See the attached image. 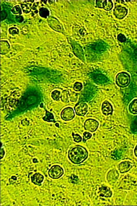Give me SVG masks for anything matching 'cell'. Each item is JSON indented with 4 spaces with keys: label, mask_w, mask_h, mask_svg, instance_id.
Instances as JSON below:
<instances>
[{
    "label": "cell",
    "mask_w": 137,
    "mask_h": 206,
    "mask_svg": "<svg viewBox=\"0 0 137 206\" xmlns=\"http://www.w3.org/2000/svg\"><path fill=\"white\" fill-rule=\"evenodd\" d=\"M48 21L50 27H52L53 29L59 32H61V30H63V29L61 25L59 23V21L56 18L53 17H50L48 19Z\"/></svg>",
    "instance_id": "18"
},
{
    "label": "cell",
    "mask_w": 137,
    "mask_h": 206,
    "mask_svg": "<svg viewBox=\"0 0 137 206\" xmlns=\"http://www.w3.org/2000/svg\"><path fill=\"white\" fill-rule=\"evenodd\" d=\"M5 154V152L4 149L3 148H1V159H2L4 156Z\"/></svg>",
    "instance_id": "37"
},
{
    "label": "cell",
    "mask_w": 137,
    "mask_h": 206,
    "mask_svg": "<svg viewBox=\"0 0 137 206\" xmlns=\"http://www.w3.org/2000/svg\"><path fill=\"white\" fill-rule=\"evenodd\" d=\"M99 125V122L97 120L93 119H88L86 120L84 123V128L87 131L94 132L98 129Z\"/></svg>",
    "instance_id": "7"
},
{
    "label": "cell",
    "mask_w": 137,
    "mask_h": 206,
    "mask_svg": "<svg viewBox=\"0 0 137 206\" xmlns=\"http://www.w3.org/2000/svg\"><path fill=\"white\" fill-rule=\"evenodd\" d=\"M73 138L74 141L76 142H81L82 140V137L78 134H72Z\"/></svg>",
    "instance_id": "32"
},
{
    "label": "cell",
    "mask_w": 137,
    "mask_h": 206,
    "mask_svg": "<svg viewBox=\"0 0 137 206\" xmlns=\"http://www.w3.org/2000/svg\"><path fill=\"white\" fill-rule=\"evenodd\" d=\"M11 12L15 14H22L21 9L18 5L15 6L11 9Z\"/></svg>",
    "instance_id": "27"
},
{
    "label": "cell",
    "mask_w": 137,
    "mask_h": 206,
    "mask_svg": "<svg viewBox=\"0 0 137 206\" xmlns=\"http://www.w3.org/2000/svg\"><path fill=\"white\" fill-rule=\"evenodd\" d=\"M96 4V7L103 8L106 11H110L113 7V2L111 1H97Z\"/></svg>",
    "instance_id": "15"
},
{
    "label": "cell",
    "mask_w": 137,
    "mask_h": 206,
    "mask_svg": "<svg viewBox=\"0 0 137 206\" xmlns=\"http://www.w3.org/2000/svg\"><path fill=\"white\" fill-rule=\"evenodd\" d=\"M51 97L55 100H59L60 98V92L58 90H55L52 93Z\"/></svg>",
    "instance_id": "26"
},
{
    "label": "cell",
    "mask_w": 137,
    "mask_h": 206,
    "mask_svg": "<svg viewBox=\"0 0 137 206\" xmlns=\"http://www.w3.org/2000/svg\"><path fill=\"white\" fill-rule=\"evenodd\" d=\"M98 194L101 197L110 198L113 196V192L109 187L107 186H103L99 188Z\"/></svg>",
    "instance_id": "14"
},
{
    "label": "cell",
    "mask_w": 137,
    "mask_h": 206,
    "mask_svg": "<svg viewBox=\"0 0 137 206\" xmlns=\"http://www.w3.org/2000/svg\"><path fill=\"white\" fill-rule=\"evenodd\" d=\"M64 174V169L59 165L52 166L48 171V175L49 177L53 179H59Z\"/></svg>",
    "instance_id": "6"
},
{
    "label": "cell",
    "mask_w": 137,
    "mask_h": 206,
    "mask_svg": "<svg viewBox=\"0 0 137 206\" xmlns=\"http://www.w3.org/2000/svg\"><path fill=\"white\" fill-rule=\"evenodd\" d=\"M130 76L125 72L119 73L116 77V84L121 87L128 86L130 83Z\"/></svg>",
    "instance_id": "4"
},
{
    "label": "cell",
    "mask_w": 137,
    "mask_h": 206,
    "mask_svg": "<svg viewBox=\"0 0 137 206\" xmlns=\"http://www.w3.org/2000/svg\"><path fill=\"white\" fill-rule=\"evenodd\" d=\"M10 49V45L7 41H1V53L2 55L7 54Z\"/></svg>",
    "instance_id": "21"
},
{
    "label": "cell",
    "mask_w": 137,
    "mask_h": 206,
    "mask_svg": "<svg viewBox=\"0 0 137 206\" xmlns=\"http://www.w3.org/2000/svg\"><path fill=\"white\" fill-rule=\"evenodd\" d=\"M74 109L77 115L84 116L88 112V105L85 102H80L76 104Z\"/></svg>",
    "instance_id": "9"
},
{
    "label": "cell",
    "mask_w": 137,
    "mask_h": 206,
    "mask_svg": "<svg viewBox=\"0 0 137 206\" xmlns=\"http://www.w3.org/2000/svg\"><path fill=\"white\" fill-rule=\"evenodd\" d=\"M71 45L72 47L74 54H75L76 57L84 62L85 58H84L83 51L80 45L76 42H72Z\"/></svg>",
    "instance_id": "10"
},
{
    "label": "cell",
    "mask_w": 137,
    "mask_h": 206,
    "mask_svg": "<svg viewBox=\"0 0 137 206\" xmlns=\"http://www.w3.org/2000/svg\"><path fill=\"white\" fill-rule=\"evenodd\" d=\"M15 19H16V20L17 21V22H22L24 20L23 17L22 16H20V15L16 16V18H15Z\"/></svg>",
    "instance_id": "36"
},
{
    "label": "cell",
    "mask_w": 137,
    "mask_h": 206,
    "mask_svg": "<svg viewBox=\"0 0 137 206\" xmlns=\"http://www.w3.org/2000/svg\"><path fill=\"white\" fill-rule=\"evenodd\" d=\"M28 73L32 77L40 82L58 83L61 80V75L58 71L38 66H31L27 68Z\"/></svg>",
    "instance_id": "1"
},
{
    "label": "cell",
    "mask_w": 137,
    "mask_h": 206,
    "mask_svg": "<svg viewBox=\"0 0 137 206\" xmlns=\"http://www.w3.org/2000/svg\"><path fill=\"white\" fill-rule=\"evenodd\" d=\"M88 156L87 150L82 146H75L68 152V159L74 165L82 164L87 159Z\"/></svg>",
    "instance_id": "2"
},
{
    "label": "cell",
    "mask_w": 137,
    "mask_h": 206,
    "mask_svg": "<svg viewBox=\"0 0 137 206\" xmlns=\"http://www.w3.org/2000/svg\"><path fill=\"white\" fill-rule=\"evenodd\" d=\"M61 118L65 121H69L72 120L75 116V111L72 107L65 108L60 114Z\"/></svg>",
    "instance_id": "8"
},
{
    "label": "cell",
    "mask_w": 137,
    "mask_h": 206,
    "mask_svg": "<svg viewBox=\"0 0 137 206\" xmlns=\"http://www.w3.org/2000/svg\"><path fill=\"white\" fill-rule=\"evenodd\" d=\"M70 93L67 90H64L60 95V99L63 102L67 103L69 102Z\"/></svg>",
    "instance_id": "24"
},
{
    "label": "cell",
    "mask_w": 137,
    "mask_h": 206,
    "mask_svg": "<svg viewBox=\"0 0 137 206\" xmlns=\"http://www.w3.org/2000/svg\"><path fill=\"white\" fill-rule=\"evenodd\" d=\"M39 15L43 18H46L49 15V11L47 8L45 7L41 8L39 10Z\"/></svg>",
    "instance_id": "25"
},
{
    "label": "cell",
    "mask_w": 137,
    "mask_h": 206,
    "mask_svg": "<svg viewBox=\"0 0 137 206\" xmlns=\"http://www.w3.org/2000/svg\"><path fill=\"white\" fill-rule=\"evenodd\" d=\"M40 92L35 88H31L25 92L21 100V104L30 106L37 104L39 102L41 96Z\"/></svg>",
    "instance_id": "3"
},
{
    "label": "cell",
    "mask_w": 137,
    "mask_h": 206,
    "mask_svg": "<svg viewBox=\"0 0 137 206\" xmlns=\"http://www.w3.org/2000/svg\"><path fill=\"white\" fill-rule=\"evenodd\" d=\"M31 180L33 184L39 186L44 182V176L39 173H36L31 176Z\"/></svg>",
    "instance_id": "19"
},
{
    "label": "cell",
    "mask_w": 137,
    "mask_h": 206,
    "mask_svg": "<svg viewBox=\"0 0 137 206\" xmlns=\"http://www.w3.org/2000/svg\"><path fill=\"white\" fill-rule=\"evenodd\" d=\"M119 174L118 170L115 169H111L107 175V180L110 184H114L119 178Z\"/></svg>",
    "instance_id": "12"
},
{
    "label": "cell",
    "mask_w": 137,
    "mask_h": 206,
    "mask_svg": "<svg viewBox=\"0 0 137 206\" xmlns=\"http://www.w3.org/2000/svg\"><path fill=\"white\" fill-rule=\"evenodd\" d=\"M74 89L75 90V91H80L82 90V89L83 88V85L82 83H79V82H76L74 85Z\"/></svg>",
    "instance_id": "28"
},
{
    "label": "cell",
    "mask_w": 137,
    "mask_h": 206,
    "mask_svg": "<svg viewBox=\"0 0 137 206\" xmlns=\"http://www.w3.org/2000/svg\"><path fill=\"white\" fill-rule=\"evenodd\" d=\"M128 110L130 113L137 115V99H135L131 102L128 107Z\"/></svg>",
    "instance_id": "22"
},
{
    "label": "cell",
    "mask_w": 137,
    "mask_h": 206,
    "mask_svg": "<svg viewBox=\"0 0 137 206\" xmlns=\"http://www.w3.org/2000/svg\"><path fill=\"white\" fill-rule=\"evenodd\" d=\"M1 21H3L4 20L6 19L7 18V16H8L7 12L5 11H1Z\"/></svg>",
    "instance_id": "35"
},
{
    "label": "cell",
    "mask_w": 137,
    "mask_h": 206,
    "mask_svg": "<svg viewBox=\"0 0 137 206\" xmlns=\"http://www.w3.org/2000/svg\"><path fill=\"white\" fill-rule=\"evenodd\" d=\"M95 94V87L90 84L86 85L80 95V100L82 101H89L92 99Z\"/></svg>",
    "instance_id": "5"
},
{
    "label": "cell",
    "mask_w": 137,
    "mask_h": 206,
    "mask_svg": "<svg viewBox=\"0 0 137 206\" xmlns=\"http://www.w3.org/2000/svg\"><path fill=\"white\" fill-rule=\"evenodd\" d=\"M45 115L44 117L43 118V119L45 121H47L49 122H54L55 123L56 121L55 120V118H54V115L51 112L47 111L46 110Z\"/></svg>",
    "instance_id": "23"
},
{
    "label": "cell",
    "mask_w": 137,
    "mask_h": 206,
    "mask_svg": "<svg viewBox=\"0 0 137 206\" xmlns=\"http://www.w3.org/2000/svg\"><path fill=\"white\" fill-rule=\"evenodd\" d=\"M9 32L11 35H14L19 34V30L18 28L13 27L9 29Z\"/></svg>",
    "instance_id": "33"
},
{
    "label": "cell",
    "mask_w": 137,
    "mask_h": 206,
    "mask_svg": "<svg viewBox=\"0 0 137 206\" xmlns=\"http://www.w3.org/2000/svg\"><path fill=\"white\" fill-rule=\"evenodd\" d=\"M92 137V134L90 132H84L83 135V139L82 141L84 142H86L87 141V140L91 138Z\"/></svg>",
    "instance_id": "30"
},
{
    "label": "cell",
    "mask_w": 137,
    "mask_h": 206,
    "mask_svg": "<svg viewBox=\"0 0 137 206\" xmlns=\"http://www.w3.org/2000/svg\"><path fill=\"white\" fill-rule=\"evenodd\" d=\"M127 14V9L123 6H117L114 9V15L117 19H123L126 17Z\"/></svg>",
    "instance_id": "11"
},
{
    "label": "cell",
    "mask_w": 137,
    "mask_h": 206,
    "mask_svg": "<svg viewBox=\"0 0 137 206\" xmlns=\"http://www.w3.org/2000/svg\"><path fill=\"white\" fill-rule=\"evenodd\" d=\"M91 49L96 52L101 53L104 51L105 46L103 43H101L100 42H99L96 43L95 44L92 45Z\"/></svg>",
    "instance_id": "20"
},
{
    "label": "cell",
    "mask_w": 137,
    "mask_h": 206,
    "mask_svg": "<svg viewBox=\"0 0 137 206\" xmlns=\"http://www.w3.org/2000/svg\"><path fill=\"white\" fill-rule=\"evenodd\" d=\"M117 39L121 42H124L127 41V38L124 35L122 34H120L117 36Z\"/></svg>",
    "instance_id": "34"
},
{
    "label": "cell",
    "mask_w": 137,
    "mask_h": 206,
    "mask_svg": "<svg viewBox=\"0 0 137 206\" xmlns=\"http://www.w3.org/2000/svg\"><path fill=\"white\" fill-rule=\"evenodd\" d=\"M78 98V94L75 92H72L70 94V99L72 102H75L77 101Z\"/></svg>",
    "instance_id": "31"
},
{
    "label": "cell",
    "mask_w": 137,
    "mask_h": 206,
    "mask_svg": "<svg viewBox=\"0 0 137 206\" xmlns=\"http://www.w3.org/2000/svg\"><path fill=\"white\" fill-rule=\"evenodd\" d=\"M91 79L93 80L94 82L98 83H104L107 82V77L103 74L98 72L93 73L90 75Z\"/></svg>",
    "instance_id": "17"
},
{
    "label": "cell",
    "mask_w": 137,
    "mask_h": 206,
    "mask_svg": "<svg viewBox=\"0 0 137 206\" xmlns=\"http://www.w3.org/2000/svg\"><path fill=\"white\" fill-rule=\"evenodd\" d=\"M21 7L24 12L26 13V14L29 13L31 10V7L29 5L22 4Z\"/></svg>",
    "instance_id": "29"
},
{
    "label": "cell",
    "mask_w": 137,
    "mask_h": 206,
    "mask_svg": "<svg viewBox=\"0 0 137 206\" xmlns=\"http://www.w3.org/2000/svg\"><path fill=\"white\" fill-rule=\"evenodd\" d=\"M133 166V164L128 161L121 162L118 164V169L121 174H125L130 171Z\"/></svg>",
    "instance_id": "13"
},
{
    "label": "cell",
    "mask_w": 137,
    "mask_h": 206,
    "mask_svg": "<svg viewBox=\"0 0 137 206\" xmlns=\"http://www.w3.org/2000/svg\"><path fill=\"white\" fill-rule=\"evenodd\" d=\"M101 110L103 114L106 116L113 114V106L110 102L107 101H104L103 103Z\"/></svg>",
    "instance_id": "16"
},
{
    "label": "cell",
    "mask_w": 137,
    "mask_h": 206,
    "mask_svg": "<svg viewBox=\"0 0 137 206\" xmlns=\"http://www.w3.org/2000/svg\"><path fill=\"white\" fill-rule=\"evenodd\" d=\"M134 154L135 155V157L137 158V145L136 146L135 148L134 149Z\"/></svg>",
    "instance_id": "38"
}]
</instances>
